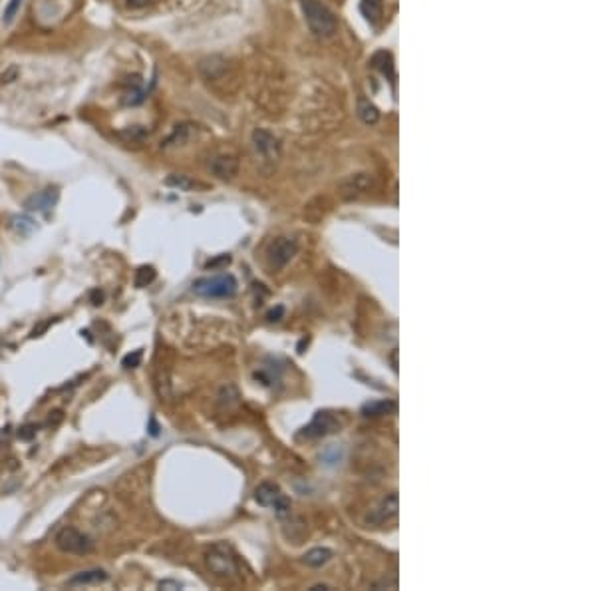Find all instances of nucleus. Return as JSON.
<instances>
[{"instance_id":"1","label":"nucleus","mask_w":596,"mask_h":591,"mask_svg":"<svg viewBox=\"0 0 596 591\" xmlns=\"http://www.w3.org/2000/svg\"><path fill=\"white\" fill-rule=\"evenodd\" d=\"M300 8H302V14H304L308 28L317 36H322V38L334 36L338 20L326 4H322L320 0H300Z\"/></svg>"},{"instance_id":"2","label":"nucleus","mask_w":596,"mask_h":591,"mask_svg":"<svg viewBox=\"0 0 596 591\" xmlns=\"http://www.w3.org/2000/svg\"><path fill=\"white\" fill-rule=\"evenodd\" d=\"M237 289H239L237 279L229 273L203 277L193 283V293L205 299H229L237 293Z\"/></svg>"},{"instance_id":"3","label":"nucleus","mask_w":596,"mask_h":591,"mask_svg":"<svg viewBox=\"0 0 596 591\" xmlns=\"http://www.w3.org/2000/svg\"><path fill=\"white\" fill-rule=\"evenodd\" d=\"M205 566L217 577H235L239 573L237 555L227 544H215L205 552Z\"/></svg>"},{"instance_id":"4","label":"nucleus","mask_w":596,"mask_h":591,"mask_svg":"<svg viewBox=\"0 0 596 591\" xmlns=\"http://www.w3.org/2000/svg\"><path fill=\"white\" fill-rule=\"evenodd\" d=\"M54 544L60 552L72 553V555H88L93 552L92 537L82 534L76 528H62L54 537Z\"/></svg>"},{"instance_id":"5","label":"nucleus","mask_w":596,"mask_h":591,"mask_svg":"<svg viewBox=\"0 0 596 591\" xmlns=\"http://www.w3.org/2000/svg\"><path fill=\"white\" fill-rule=\"evenodd\" d=\"M255 500L264 506V508H273L279 517H284V515H290V500L282 494L277 484L273 482H262L257 486L255 490Z\"/></svg>"},{"instance_id":"6","label":"nucleus","mask_w":596,"mask_h":591,"mask_svg":"<svg viewBox=\"0 0 596 591\" xmlns=\"http://www.w3.org/2000/svg\"><path fill=\"white\" fill-rule=\"evenodd\" d=\"M340 430V420L336 416L334 412H328V410H320L314 414V419L310 420L300 432H298V438H306V440H314L322 438V436H328V434H334Z\"/></svg>"},{"instance_id":"7","label":"nucleus","mask_w":596,"mask_h":591,"mask_svg":"<svg viewBox=\"0 0 596 591\" xmlns=\"http://www.w3.org/2000/svg\"><path fill=\"white\" fill-rule=\"evenodd\" d=\"M297 241L288 237L275 239L266 249V265L273 273H279L290 263V259L297 255Z\"/></svg>"},{"instance_id":"8","label":"nucleus","mask_w":596,"mask_h":591,"mask_svg":"<svg viewBox=\"0 0 596 591\" xmlns=\"http://www.w3.org/2000/svg\"><path fill=\"white\" fill-rule=\"evenodd\" d=\"M398 510H400V498H398V492H391L380 502V506L376 510H372V514H368L366 522L376 528L388 526L390 522L398 517Z\"/></svg>"},{"instance_id":"9","label":"nucleus","mask_w":596,"mask_h":591,"mask_svg":"<svg viewBox=\"0 0 596 591\" xmlns=\"http://www.w3.org/2000/svg\"><path fill=\"white\" fill-rule=\"evenodd\" d=\"M253 150L261 157L262 161H277L280 155L279 140L266 130H255L253 132Z\"/></svg>"},{"instance_id":"10","label":"nucleus","mask_w":596,"mask_h":591,"mask_svg":"<svg viewBox=\"0 0 596 591\" xmlns=\"http://www.w3.org/2000/svg\"><path fill=\"white\" fill-rule=\"evenodd\" d=\"M58 197H60L58 188H46V190L34 193L32 197H28L24 201V208L30 213H46L56 205Z\"/></svg>"},{"instance_id":"11","label":"nucleus","mask_w":596,"mask_h":591,"mask_svg":"<svg viewBox=\"0 0 596 591\" xmlns=\"http://www.w3.org/2000/svg\"><path fill=\"white\" fill-rule=\"evenodd\" d=\"M209 170L219 179H225V181L233 179L239 173V159L233 157V155H217V157L211 159Z\"/></svg>"},{"instance_id":"12","label":"nucleus","mask_w":596,"mask_h":591,"mask_svg":"<svg viewBox=\"0 0 596 591\" xmlns=\"http://www.w3.org/2000/svg\"><path fill=\"white\" fill-rule=\"evenodd\" d=\"M370 177H368V173H356V175H350L346 181H342V186H340V190H342V197H346V199H354V197H358V195H362V193H366L368 191V188H370Z\"/></svg>"},{"instance_id":"13","label":"nucleus","mask_w":596,"mask_h":591,"mask_svg":"<svg viewBox=\"0 0 596 591\" xmlns=\"http://www.w3.org/2000/svg\"><path fill=\"white\" fill-rule=\"evenodd\" d=\"M108 577H110V575L104 572V570L80 572L68 579V586H70V588H80V586H100V583L108 581Z\"/></svg>"},{"instance_id":"14","label":"nucleus","mask_w":596,"mask_h":591,"mask_svg":"<svg viewBox=\"0 0 596 591\" xmlns=\"http://www.w3.org/2000/svg\"><path fill=\"white\" fill-rule=\"evenodd\" d=\"M398 410V404L393 401H374V402H368V404H364V408H362V412L366 414V416H386V414H393Z\"/></svg>"},{"instance_id":"15","label":"nucleus","mask_w":596,"mask_h":591,"mask_svg":"<svg viewBox=\"0 0 596 591\" xmlns=\"http://www.w3.org/2000/svg\"><path fill=\"white\" fill-rule=\"evenodd\" d=\"M332 559V552L328 548H312L310 552L304 553L302 561L308 566V568H322L326 566L328 561Z\"/></svg>"},{"instance_id":"16","label":"nucleus","mask_w":596,"mask_h":591,"mask_svg":"<svg viewBox=\"0 0 596 591\" xmlns=\"http://www.w3.org/2000/svg\"><path fill=\"white\" fill-rule=\"evenodd\" d=\"M358 115H360V120H362L364 124H368V126H372V124H376V122L380 120L378 108L374 106L370 100H366L364 96L358 98Z\"/></svg>"},{"instance_id":"17","label":"nucleus","mask_w":596,"mask_h":591,"mask_svg":"<svg viewBox=\"0 0 596 591\" xmlns=\"http://www.w3.org/2000/svg\"><path fill=\"white\" fill-rule=\"evenodd\" d=\"M165 183H168L169 188H177V190L181 191H191L197 190V188H203L199 181H193V179L187 177V175H169L168 179H165Z\"/></svg>"},{"instance_id":"18","label":"nucleus","mask_w":596,"mask_h":591,"mask_svg":"<svg viewBox=\"0 0 596 591\" xmlns=\"http://www.w3.org/2000/svg\"><path fill=\"white\" fill-rule=\"evenodd\" d=\"M155 277H157L155 269L151 267V265H144V267H139L137 271H135V279H133V283H135L137 289H144V287L151 285V283L155 281Z\"/></svg>"},{"instance_id":"19","label":"nucleus","mask_w":596,"mask_h":591,"mask_svg":"<svg viewBox=\"0 0 596 591\" xmlns=\"http://www.w3.org/2000/svg\"><path fill=\"white\" fill-rule=\"evenodd\" d=\"M382 6H384L382 0H362V12L370 22H376L382 16Z\"/></svg>"},{"instance_id":"20","label":"nucleus","mask_w":596,"mask_h":591,"mask_svg":"<svg viewBox=\"0 0 596 591\" xmlns=\"http://www.w3.org/2000/svg\"><path fill=\"white\" fill-rule=\"evenodd\" d=\"M22 2H24V0H8V4H6L4 10H2V24H4V26H10V24L14 22V19L19 16Z\"/></svg>"},{"instance_id":"21","label":"nucleus","mask_w":596,"mask_h":591,"mask_svg":"<svg viewBox=\"0 0 596 591\" xmlns=\"http://www.w3.org/2000/svg\"><path fill=\"white\" fill-rule=\"evenodd\" d=\"M141 361H144V350L139 348V350H133V353H130V355H126L124 359H122V366L124 368H137L139 364H141Z\"/></svg>"},{"instance_id":"22","label":"nucleus","mask_w":596,"mask_h":591,"mask_svg":"<svg viewBox=\"0 0 596 591\" xmlns=\"http://www.w3.org/2000/svg\"><path fill=\"white\" fill-rule=\"evenodd\" d=\"M12 227L16 229L19 233H22V235H26V233H30L34 229V223L28 217H14L12 219Z\"/></svg>"},{"instance_id":"23","label":"nucleus","mask_w":596,"mask_h":591,"mask_svg":"<svg viewBox=\"0 0 596 591\" xmlns=\"http://www.w3.org/2000/svg\"><path fill=\"white\" fill-rule=\"evenodd\" d=\"M36 432H38L36 424H24V426L19 430V438L28 442V440H32L34 436H36Z\"/></svg>"},{"instance_id":"24","label":"nucleus","mask_w":596,"mask_h":591,"mask_svg":"<svg viewBox=\"0 0 596 591\" xmlns=\"http://www.w3.org/2000/svg\"><path fill=\"white\" fill-rule=\"evenodd\" d=\"M10 438H12V428H10V426L0 428V452H2L4 448H8Z\"/></svg>"},{"instance_id":"25","label":"nucleus","mask_w":596,"mask_h":591,"mask_svg":"<svg viewBox=\"0 0 596 591\" xmlns=\"http://www.w3.org/2000/svg\"><path fill=\"white\" fill-rule=\"evenodd\" d=\"M128 8H146V6H151L155 4L157 0H122Z\"/></svg>"},{"instance_id":"26","label":"nucleus","mask_w":596,"mask_h":591,"mask_svg":"<svg viewBox=\"0 0 596 591\" xmlns=\"http://www.w3.org/2000/svg\"><path fill=\"white\" fill-rule=\"evenodd\" d=\"M229 263H231V255H221L219 259L209 261V263H207V269H215L219 267V265H229Z\"/></svg>"},{"instance_id":"27","label":"nucleus","mask_w":596,"mask_h":591,"mask_svg":"<svg viewBox=\"0 0 596 591\" xmlns=\"http://www.w3.org/2000/svg\"><path fill=\"white\" fill-rule=\"evenodd\" d=\"M282 315H284V306H277V309H273V311L266 315V319H268L271 323H279L280 319H282Z\"/></svg>"},{"instance_id":"28","label":"nucleus","mask_w":596,"mask_h":591,"mask_svg":"<svg viewBox=\"0 0 596 591\" xmlns=\"http://www.w3.org/2000/svg\"><path fill=\"white\" fill-rule=\"evenodd\" d=\"M90 301H92V305L100 306L104 301V293L100 289H93V291H90Z\"/></svg>"},{"instance_id":"29","label":"nucleus","mask_w":596,"mask_h":591,"mask_svg":"<svg viewBox=\"0 0 596 591\" xmlns=\"http://www.w3.org/2000/svg\"><path fill=\"white\" fill-rule=\"evenodd\" d=\"M16 76H19V68H16V66H12L8 74H2L0 82H2V84H8V82H12V80H14Z\"/></svg>"},{"instance_id":"30","label":"nucleus","mask_w":596,"mask_h":591,"mask_svg":"<svg viewBox=\"0 0 596 591\" xmlns=\"http://www.w3.org/2000/svg\"><path fill=\"white\" fill-rule=\"evenodd\" d=\"M159 588H161V590H181V583L165 579V581H161V583H159Z\"/></svg>"},{"instance_id":"31","label":"nucleus","mask_w":596,"mask_h":591,"mask_svg":"<svg viewBox=\"0 0 596 591\" xmlns=\"http://www.w3.org/2000/svg\"><path fill=\"white\" fill-rule=\"evenodd\" d=\"M149 432H151V436H157V434H159V426H157L155 419L149 420Z\"/></svg>"},{"instance_id":"32","label":"nucleus","mask_w":596,"mask_h":591,"mask_svg":"<svg viewBox=\"0 0 596 591\" xmlns=\"http://www.w3.org/2000/svg\"><path fill=\"white\" fill-rule=\"evenodd\" d=\"M52 323V321H46V323L44 324H40V326H38V328H34V331H32V337H40V333H42V331H46V328H48V324Z\"/></svg>"},{"instance_id":"33","label":"nucleus","mask_w":596,"mask_h":591,"mask_svg":"<svg viewBox=\"0 0 596 591\" xmlns=\"http://www.w3.org/2000/svg\"><path fill=\"white\" fill-rule=\"evenodd\" d=\"M326 591V590H330V588H328V586H324V583H322V586H314V588H310V591Z\"/></svg>"}]
</instances>
